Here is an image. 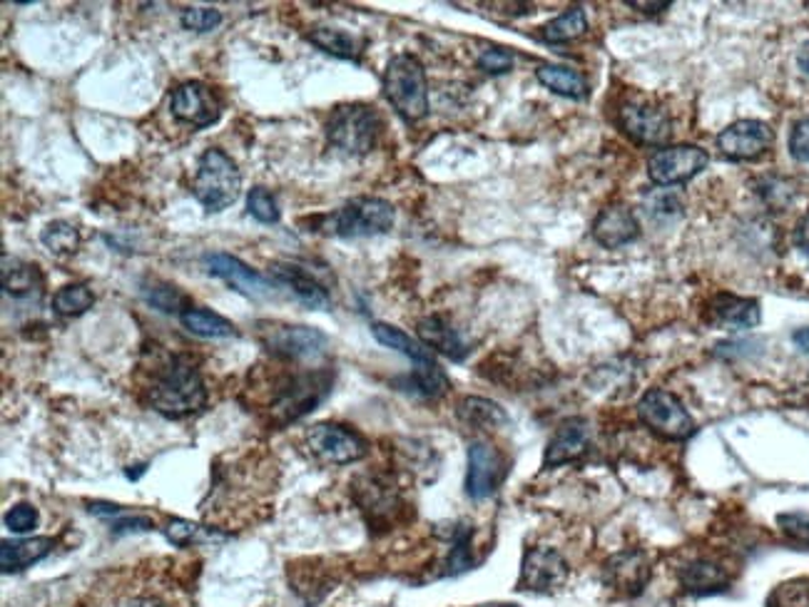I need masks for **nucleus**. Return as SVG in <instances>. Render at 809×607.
Masks as SVG:
<instances>
[{
    "label": "nucleus",
    "mask_w": 809,
    "mask_h": 607,
    "mask_svg": "<svg viewBox=\"0 0 809 607\" xmlns=\"http://www.w3.org/2000/svg\"><path fill=\"white\" fill-rule=\"evenodd\" d=\"M180 324L202 339H229L237 334L233 322L225 319L223 314L205 310V306H190L180 314Z\"/></svg>",
    "instance_id": "nucleus-28"
},
{
    "label": "nucleus",
    "mask_w": 809,
    "mask_h": 607,
    "mask_svg": "<svg viewBox=\"0 0 809 607\" xmlns=\"http://www.w3.org/2000/svg\"><path fill=\"white\" fill-rule=\"evenodd\" d=\"M397 212L387 199L379 197H356L346 202L344 207L334 209L322 221L326 235L342 239H359V237H377L387 235L393 227Z\"/></svg>",
    "instance_id": "nucleus-6"
},
{
    "label": "nucleus",
    "mask_w": 809,
    "mask_h": 607,
    "mask_svg": "<svg viewBox=\"0 0 809 607\" xmlns=\"http://www.w3.org/2000/svg\"><path fill=\"white\" fill-rule=\"evenodd\" d=\"M565 581H568V563L563 561L561 553L546 545L528 548L521 563L518 590L548 595L561 590Z\"/></svg>",
    "instance_id": "nucleus-12"
},
{
    "label": "nucleus",
    "mask_w": 809,
    "mask_h": 607,
    "mask_svg": "<svg viewBox=\"0 0 809 607\" xmlns=\"http://www.w3.org/2000/svg\"><path fill=\"white\" fill-rule=\"evenodd\" d=\"M417 332H419L421 344L429 346V349L449 356L451 361L466 359L468 344L461 339V334L449 322L441 319V316H427V319H421Z\"/></svg>",
    "instance_id": "nucleus-23"
},
{
    "label": "nucleus",
    "mask_w": 809,
    "mask_h": 607,
    "mask_svg": "<svg viewBox=\"0 0 809 607\" xmlns=\"http://www.w3.org/2000/svg\"><path fill=\"white\" fill-rule=\"evenodd\" d=\"M371 334H374V339L387 346V349H393V351H399V354L407 356V359L413 366H421V364H431L433 361L429 346H423L421 342L411 339V336L407 332L397 329V326H391V324H374L371 326Z\"/></svg>",
    "instance_id": "nucleus-29"
},
{
    "label": "nucleus",
    "mask_w": 809,
    "mask_h": 607,
    "mask_svg": "<svg viewBox=\"0 0 809 607\" xmlns=\"http://www.w3.org/2000/svg\"><path fill=\"white\" fill-rule=\"evenodd\" d=\"M41 242L47 249V252L55 257H71L80 249V232L78 227L71 225L65 219H55L51 225H45V229L41 232Z\"/></svg>",
    "instance_id": "nucleus-33"
},
{
    "label": "nucleus",
    "mask_w": 809,
    "mask_h": 607,
    "mask_svg": "<svg viewBox=\"0 0 809 607\" xmlns=\"http://www.w3.org/2000/svg\"><path fill=\"white\" fill-rule=\"evenodd\" d=\"M310 43L320 47L326 55L339 57V61H359L362 55V43L356 41L354 35H349L346 31H339V28H314V31L306 35Z\"/></svg>",
    "instance_id": "nucleus-32"
},
{
    "label": "nucleus",
    "mask_w": 809,
    "mask_h": 607,
    "mask_svg": "<svg viewBox=\"0 0 809 607\" xmlns=\"http://www.w3.org/2000/svg\"><path fill=\"white\" fill-rule=\"evenodd\" d=\"M53 538H25V541H3L0 545V567L6 575L23 573L53 553Z\"/></svg>",
    "instance_id": "nucleus-24"
},
{
    "label": "nucleus",
    "mask_w": 809,
    "mask_h": 607,
    "mask_svg": "<svg viewBox=\"0 0 809 607\" xmlns=\"http://www.w3.org/2000/svg\"><path fill=\"white\" fill-rule=\"evenodd\" d=\"M789 152L797 162H809V118L795 122L789 132Z\"/></svg>",
    "instance_id": "nucleus-46"
},
{
    "label": "nucleus",
    "mask_w": 809,
    "mask_h": 607,
    "mask_svg": "<svg viewBox=\"0 0 809 607\" xmlns=\"http://www.w3.org/2000/svg\"><path fill=\"white\" fill-rule=\"evenodd\" d=\"M792 342L799 346V349H802L805 354H809V326H807V329H797L795 334H792Z\"/></svg>",
    "instance_id": "nucleus-53"
},
{
    "label": "nucleus",
    "mask_w": 809,
    "mask_h": 607,
    "mask_svg": "<svg viewBox=\"0 0 809 607\" xmlns=\"http://www.w3.org/2000/svg\"><path fill=\"white\" fill-rule=\"evenodd\" d=\"M643 209L652 221H670L682 215V199L670 189H652L645 195Z\"/></svg>",
    "instance_id": "nucleus-37"
},
{
    "label": "nucleus",
    "mask_w": 809,
    "mask_h": 607,
    "mask_svg": "<svg viewBox=\"0 0 809 607\" xmlns=\"http://www.w3.org/2000/svg\"><path fill=\"white\" fill-rule=\"evenodd\" d=\"M384 95L407 122H419L429 115L427 71L417 55H393L384 71Z\"/></svg>",
    "instance_id": "nucleus-3"
},
{
    "label": "nucleus",
    "mask_w": 809,
    "mask_h": 607,
    "mask_svg": "<svg viewBox=\"0 0 809 607\" xmlns=\"http://www.w3.org/2000/svg\"><path fill=\"white\" fill-rule=\"evenodd\" d=\"M708 152L695 144H672L650 155L648 175L660 187L682 185L708 167Z\"/></svg>",
    "instance_id": "nucleus-10"
},
{
    "label": "nucleus",
    "mask_w": 809,
    "mask_h": 607,
    "mask_svg": "<svg viewBox=\"0 0 809 607\" xmlns=\"http://www.w3.org/2000/svg\"><path fill=\"white\" fill-rule=\"evenodd\" d=\"M678 577L680 585L690 595H715L730 585V575L725 573V567L710 561H692L682 565Z\"/></svg>",
    "instance_id": "nucleus-25"
},
{
    "label": "nucleus",
    "mask_w": 809,
    "mask_h": 607,
    "mask_svg": "<svg viewBox=\"0 0 809 607\" xmlns=\"http://www.w3.org/2000/svg\"><path fill=\"white\" fill-rule=\"evenodd\" d=\"M603 581L621 595H638L650 581V563L640 551H623L603 565Z\"/></svg>",
    "instance_id": "nucleus-18"
},
{
    "label": "nucleus",
    "mask_w": 809,
    "mask_h": 607,
    "mask_svg": "<svg viewBox=\"0 0 809 607\" xmlns=\"http://www.w3.org/2000/svg\"><path fill=\"white\" fill-rule=\"evenodd\" d=\"M170 110L180 122L202 130L219 120V115H223V105H219L217 95L212 93L209 85L199 83V80H187L172 90Z\"/></svg>",
    "instance_id": "nucleus-14"
},
{
    "label": "nucleus",
    "mask_w": 809,
    "mask_h": 607,
    "mask_svg": "<svg viewBox=\"0 0 809 607\" xmlns=\"http://www.w3.org/2000/svg\"><path fill=\"white\" fill-rule=\"evenodd\" d=\"M777 523L789 541L809 548V513H783Z\"/></svg>",
    "instance_id": "nucleus-43"
},
{
    "label": "nucleus",
    "mask_w": 809,
    "mask_h": 607,
    "mask_svg": "<svg viewBox=\"0 0 809 607\" xmlns=\"http://www.w3.org/2000/svg\"><path fill=\"white\" fill-rule=\"evenodd\" d=\"M3 292L15 299H31L33 294L41 296L43 277L35 264H28L23 259L3 254Z\"/></svg>",
    "instance_id": "nucleus-26"
},
{
    "label": "nucleus",
    "mask_w": 809,
    "mask_h": 607,
    "mask_svg": "<svg viewBox=\"0 0 809 607\" xmlns=\"http://www.w3.org/2000/svg\"><path fill=\"white\" fill-rule=\"evenodd\" d=\"M506 458L488 441H471L468 468H466V496L484 500L494 496L500 480L506 478Z\"/></svg>",
    "instance_id": "nucleus-13"
},
{
    "label": "nucleus",
    "mask_w": 809,
    "mask_h": 607,
    "mask_svg": "<svg viewBox=\"0 0 809 607\" xmlns=\"http://www.w3.org/2000/svg\"><path fill=\"white\" fill-rule=\"evenodd\" d=\"M618 124L633 142L648 144V148L662 144L670 138V115L660 105L640 98L625 100L621 105Z\"/></svg>",
    "instance_id": "nucleus-11"
},
{
    "label": "nucleus",
    "mask_w": 809,
    "mask_h": 607,
    "mask_svg": "<svg viewBox=\"0 0 809 607\" xmlns=\"http://www.w3.org/2000/svg\"><path fill=\"white\" fill-rule=\"evenodd\" d=\"M381 134V118L371 105L349 102L334 108L326 122V140L334 150L349 158H364L377 148Z\"/></svg>",
    "instance_id": "nucleus-4"
},
{
    "label": "nucleus",
    "mask_w": 809,
    "mask_h": 607,
    "mask_svg": "<svg viewBox=\"0 0 809 607\" xmlns=\"http://www.w3.org/2000/svg\"><path fill=\"white\" fill-rule=\"evenodd\" d=\"M95 304V294L88 284H65L55 292L53 296V310L55 314L67 316H83L88 310H93Z\"/></svg>",
    "instance_id": "nucleus-34"
},
{
    "label": "nucleus",
    "mask_w": 809,
    "mask_h": 607,
    "mask_svg": "<svg viewBox=\"0 0 809 607\" xmlns=\"http://www.w3.org/2000/svg\"><path fill=\"white\" fill-rule=\"evenodd\" d=\"M459 419L466 423L471 429H481V431H490L498 426H506L508 416L506 411L498 407V403L488 401V399H478V397H466L464 401L459 403Z\"/></svg>",
    "instance_id": "nucleus-30"
},
{
    "label": "nucleus",
    "mask_w": 809,
    "mask_h": 607,
    "mask_svg": "<svg viewBox=\"0 0 809 607\" xmlns=\"http://www.w3.org/2000/svg\"><path fill=\"white\" fill-rule=\"evenodd\" d=\"M148 397L152 409L162 413V416L187 419L192 413L205 409L207 389L190 356L177 354L168 359V364H162L152 376Z\"/></svg>",
    "instance_id": "nucleus-1"
},
{
    "label": "nucleus",
    "mask_w": 809,
    "mask_h": 607,
    "mask_svg": "<svg viewBox=\"0 0 809 607\" xmlns=\"http://www.w3.org/2000/svg\"><path fill=\"white\" fill-rule=\"evenodd\" d=\"M514 53L504 51V47H488L478 55V67L488 75H504L514 67Z\"/></svg>",
    "instance_id": "nucleus-45"
},
{
    "label": "nucleus",
    "mask_w": 809,
    "mask_h": 607,
    "mask_svg": "<svg viewBox=\"0 0 809 607\" xmlns=\"http://www.w3.org/2000/svg\"><path fill=\"white\" fill-rule=\"evenodd\" d=\"M3 523L8 530H13V533L18 535L31 533V530L37 525V510L28 503H18L3 516Z\"/></svg>",
    "instance_id": "nucleus-44"
},
{
    "label": "nucleus",
    "mask_w": 809,
    "mask_h": 607,
    "mask_svg": "<svg viewBox=\"0 0 809 607\" xmlns=\"http://www.w3.org/2000/svg\"><path fill=\"white\" fill-rule=\"evenodd\" d=\"M797 65H799V71H802L805 75H809V41H807L802 47H799V53H797Z\"/></svg>",
    "instance_id": "nucleus-52"
},
{
    "label": "nucleus",
    "mask_w": 809,
    "mask_h": 607,
    "mask_svg": "<svg viewBox=\"0 0 809 607\" xmlns=\"http://www.w3.org/2000/svg\"><path fill=\"white\" fill-rule=\"evenodd\" d=\"M262 334L259 339L269 351L287 361H312L324 356L330 339L314 326H292V324H259Z\"/></svg>",
    "instance_id": "nucleus-9"
},
{
    "label": "nucleus",
    "mask_w": 809,
    "mask_h": 607,
    "mask_svg": "<svg viewBox=\"0 0 809 607\" xmlns=\"http://www.w3.org/2000/svg\"><path fill=\"white\" fill-rule=\"evenodd\" d=\"M471 535H474V530L468 525H454V533H451V555L446 561V575L471 571V565H474V555H471Z\"/></svg>",
    "instance_id": "nucleus-38"
},
{
    "label": "nucleus",
    "mask_w": 809,
    "mask_h": 607,
    "mask_svg": "<svg viewBox=\"0 0 809 607\" xmlns=\"http://www.w3.org/2000/svg\"><path fill=\"white\" fill-rule=\"evenodd\" d=\"M591 446V429L583 419H571L555 429L553 438L548 441L543 468H558L565 464H573L583 456Z\"/></svg>",
    "instance_id": "nucleus-20"
},
{
    "label": "nucleus",
    "mask_w": 809,
    "mask_h": 607,
    "mask_svg": "<svg viewBox=\"0 0 809 607\" xmlns=\"http://www.w3.org/2000/svg\"><path fill=\"white\" fill-rule=\"evenodd\" d=\"M192 195L209 215L233 207L242 195V172H239L237 162L219 148L202 152L195 182H192Z\"/></svg>",
    "instance_id": "nucleus-2"
},
{
    "label": "nucleus",
    "mask_w": 809,
    "mask_h": 607,
    "mask_svg": "<svg viewBox=\"0 0 809 607\" xmlns=\"http://www.w3.org/2000/svg\"><path fill=\"white\" fill-rule=\"evenodd\" d=\"M587 31V18L581 6L568 8L565 13H561L558 18H553L551 23H546L541 28V41L551 43V45H563V43H573L578 37L585 35Z\"/></svg>",
    "instance_id": "nucleus-31"
},
{
    "label": "nucleus",
    "mask_w": 809,
    "mask_h": 607,
    "mask_svg": "<svg viewBox=\"0 0 809 607\" xmlns=\"http://www.w3.org/2000/svg\"><path fill=\"white\" fill-rule=\"evenodd\" d=\"M195 533H197V525L190 523V520H182V518H175L165 528L168 541L175 543V545H187L192 541V538H195Z\"/></svg>",
    "instance_id": "nucleus-47"
},
{
    "label": "nucleus",
    "mask_w": 809,
    "mask_h": 607,
    "mask_svg": "<svg viewBox=\"0 0 809 607\" xmlns=\"http://www.w3.org/2000/svg\"><path fill=\"white\" fill-rule=\"evenodd\" d=\"M759 197H763L769 207H777L783 209L789 205V199L795 197V189L792 185H789L787 180H779V177H765L763 182H759Z\"/></svg>",
    "instance_id": "nucleus-42"
},
{
    "label": "nucleus",
    "mask_w": 809,
    "mask_h": 607,
    "mask_svg": "<svg viewBox=\"0 0 809 607\" xmlns=\"http://www.w3.org/2000/svg\"><path fill=\"white\" fill-rule=\"evenodd\" d=\"M775 132L763 120H737L718 134V148L722 155L735 162H749L763 158L773 148Z\"/></svg>",
    "instance_id": "nucleus-15"
},
{
    "label": "nucleus",
    "mask_w": 809,
    "mask_h": 607,
    "mask_svg": "<svg viewBox=\"0 0 809 607\" xmlns=\"http://www.w3.org/2000/svg\"><path fill=\"white\" fill-rule=\"evenodd\" d=\"M478 607H518V605H508V603H490V605H478Z\"/></svg>",
    "instance_id": "nucleus-54"
},
{
    "label": "nucleus",
    "mask_w": 809,
    "mask_h": 607,
    "mask_svg": "<svg viewBox=\"0 0 809 607\" xmlns=\"http://www.w3.org/2000/svg\"><path fill=\"white\" fill-rule=\"evenodd\" d=\"M306 448L324 466H349L362 460L369 446L359 433L339 423H316L306 431Z\"/></svg>",
    "instance_id": "nucleus-8"
},
{
    "label": "nucleus",
    "mask_w": 809,
    "mask_h": 607,
    "mask_svg": "<svg viewBox=\"0 0 809 607\" xmlns=\"http://www.w3.org/2000/svg\"><path fill=\"white\" fill-rule=\"evenodd\" d=\"M118 607H165L158 600H150V597H134V600H125Z\"/></svg>",
    "instance_id": "nucleus-51"
},
{
    "label": "nucleus",
    "mask_w": 809,
    "mask_h": 607,
    "mask_svg": "<svg viewBox=\"0 0 809 607\" xmlns=\"http://www.w3.org/2000/svg\"><path fill=\"white\" fill-rule=\"evenodd\" d=\"M638 419L668 441H686L695 433V421L678 397L666 389H650L638 403Z\"/></svg>",
    "instance_id": "nucleus-7"
},
{
    "label": "nucleus",
    "mask_w": 809,
    "mask_h": 607,
    "mask_svg": "<svg viewBox=\"0 0 809 607\" xmlns=\"http://www.w3.org/2000/svg\"><path fill=\"white\" fill-rule=\"evenodd\" d=\"M332 391V376L326 371H304L287 373L277 381L272 401H269V416L274 423L300 421L312 413Z\"/></svg>",
    "instance_id": "nucleus-5"
},
{
    "label": "nucleus",
    "mask_w": 809,
    "mask_h": 607,
    "mask_svg": "<svg viewBox=\"0 0 809 607\" xmlns=\"http://www.w3.org/2000/svg\"><path fill=\"white\" fill-rule=\"evenodd\" d=\"M795 245L799 252H802L809 259V215H805L799 219V225L795 229Z\"/></svg>",
    "instance_id": "nucleus-49"
},
{
    "label": "nucleus",
    "mask_w": 809,
    "mask_h": 607,
    "mask_svg": "<svg viewBox=\"0 0 809 607\" xmlns=\"http://www.w3.org/2000/svg\"><path fill=\"white\" fill-rule=\"evenodd\" d=\"M180 23L192 33H212L215 28L223 25V13L217 8H185L180 15Z\"/></svg>",
    "instance_id": "nucleus-40"
},
{
    "label": "nucleus",
    "mask_w": 809,
    "mask_h": 607,
    "mask_svg": "<svg viewBox=\"0 0 809 607\" xmlns=\"http://www.w3.org/2000/svg\"><path fill=\"white\" fill-rule=\"evenodd\" d=\"M142 296H144V302L152 306V310H158L162 314H182L192 306L187 304V296L182 294L175 284H168V282L144 284Z\"/></svg>",
    "instance_id": "nucleus-35"
},
{
    "label": "nucleus",
    "mask_w": 809,
    "mask_h": 607,
    "mask_svg": "<svg viewBox=\"0 0 809 607\" xmlns=\"http://www.w3.org/2000/svg\"><path fill=\"white\" fill-rule=\"evenodd\" d=\"M269 279H274L277 284H284L294 292L304 306L310 310H330L332 296L326 292V286L316 279L312 272H306L304 267L294 262H274L269 267Z\"/></svg>",
    "instance_id": "nucleus-19"
},
{
    "label": "nucleus",
    "mask_w": 809,
    "mask_h": 607,
    "mask_svg": "<svg viewBox=\"0 0 809 607\" xmlns=\"http://www.w3.org/2000/svg\"><path fill=\"white\" fill-rule=\"evenodd\" d=\"M640 227L635 212L625 205H608L593 221L595 242L605 249H618L638 239Z\"/></svg>",
    "instance_id": "nucleus-21"
},
{
    "label": "nucleus",
    "mask_w": 809,
    "mask_h": 607,
    "mask_svg": "<svg viewBox=\"0 0 809 607\" xmlns=\"http://www.w3.org/2000/svg\"><path fill=\"white\" fill-rule=\"evenodd\" d=\"M247 212L252 215L259 225H277L282 212H279L277 197L267 187H255L247 195Z\"/></svg>",
    "instance_id": "nucleus-39"
},
{
    "label": "nucleus",
    "mask_w": 809,
    "mask_h": 607,
    "mask_svg": "<svg viewBox=\"0 0 809 607\" xmlns=\"http://www.w3.org/2000/svg\"><path fill=\"white\" fill-rule=\"evenodd\" d=\"M767 607H809V581H795L779 585L769 595Z\"/></svg>",
    "instance_id": "nucleus-41"
},
{
    "label": "nucleus",
    "mask_w": 809,
    "mask_h": 607,
    "mask_svg": "<svg viewBox=\"0 0 809 607\" xmlns=\"http://www.w3.org/2000/svg\"><path fill=\"white\" fill-rule=\"evenodd\" d=\"M202 262H205L209 277L223 279V282H227L239 294L262 296L269 292V279L255 272L252 267H247L239 257H233L227 252H209L202 257Z\"/></svg>",
    "instance_id": "nucleus-16"
},
{
    "label": "nucleus",
    "mask_w": 809,
    "mask_h": 607,
    "mask_svg": "<svg viewBox=\"0 0 809 607\" xmlns=\"http://www.w3.org/2000/svg\"><path fill=\"white\" fill-rule=\"evenodd\" d=\"M411 383H413V389L421 393V397H429V399L444 397V393L451 389L449 376L444 373V369H441L436 361L417 366V369H413V376H411Z\"/></svg>",
    "instance_id": "nucleus-36"
},
{
    "label": "nucleus",
    "mask_w": 809,
    "mask_h": 607,
    "mask_svg": "<svg viewBox=\"0 0 809 607\" xmlns=\"http://www.w3.org/2000/svg\"><path fill=\"white\" fill-rule=\"evenodd\" d=\"M354 498L359 508L364 510V516L369 518V523H387L393 516L399 513L401 508V496L399 490L393 488L389 480H384L379 476H364L354 484Z\"/></svg>",
    "instance_id": "nucleus-17"
},
{
    "label": "nucleus",
    "mask_w": 809,
    "mask_h": 607,
    "mask_svg": "<svg viewBox=\"0 0 809 607\" xmlns=\"http://www.w3.org/2000/svg\"><path fill=\"white\" fill-rule=\"evenodd\" d=\"M708 322L722 326V329H753L759 324V304L755 299L718 294L708 306Z\"/></svg>",
    "instance_id": "nucleus-22"
},
{
    "label": "nucleus",
    "mask_w": 809,
    "mask_h": 607,
    "mask_svg": "<svg viewBox=\"0 0 809 607\" xmlns=\"http://www.w3.org/2000/svg\"><path fill=\"white\" fill-rule=\"evenodd\" d=\"M536 78L543 85V88H548L555 95H563V98H571V100L587 98V80L581 73L573 71V67L541 65L536 71Z\"/></svg>",
    "instance_id": "nucleus-27"
},
{
    "label": "nucleus",
    "mask_w": 809,
    "mask_h": 607,
    "mask_svg": "<svg viewBox=\"0 0 809 607\" xmlns=\"http://www.w3.org/2000/svg\"><path fill=\"white\" fill-rule=\"evenodd\" d=\"M155 523L148 516H130V513H120L118 518H112V530L115 533H130V530H152Z\"/></svg>",
    "instance_id": "nucleus-48"
},
{
    "label": "nucleus",
    "mask_w": 809,
    "mask_h": 607,
    "mask_svg": "<svg viewBox=\"0 0 809 607\" xmlns=\"http://www.w3.org/2000/svg\"><path fill=\"white\" fill-rule=\"evenodd\" d=\"M630 8H645V13H660V11H666V8H670V3H668V0H666V3H643V0H630V3H628Z\"/></svg>",
    "instance_id": "nucleus-50"
}]
</instances>
